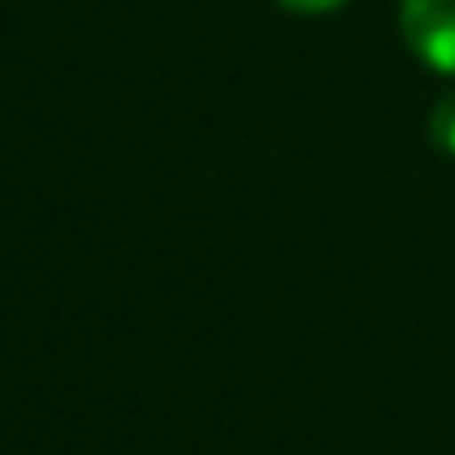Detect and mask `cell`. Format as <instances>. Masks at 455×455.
Instances as JSON below:
<instances>
[{
	"label": "cell",
	"instance_id": "1",
	"mask_svg": "<svg viewBox=\"0 0 455 455\" xmlns=\"http://www.w3.org/2000/svg\"><path fill=\"white\" fill-rule=\"evenodd\" d=\"M402 36L437 76H455V0H402Z\"/></svg>",
	"mask_w": 455,
	"mask_h": 455
},
{
	"label": "cell",
	"instance_id": "2",
	"mask_svg": "<svg viewBox=\"0 0 455 455\" xmlns=\"http://www.w3.org/2000/svg\"><path fill=\"white\" fill-rule=\"evenodd\" d=\"M428 134H433V143H437L446 156H455V94H446V99L437 103V112H433V121H428Z\"/></svg>",
	"mask_w": 455,
	"mask_h": 455
},
{
	"label": "cell",
	"instance_id": "3",
	"mask_svg": "<svg viewBox=\"0 0 455 455\" xmlns=\"http://www.w3.org/2000/svg\"><path fill=\"white\" fill-rule=\"evenodd\" d=\"M277 5L295 14H331V10H344L348 0H277Z\"/></svg>",
	"mask_w": 455,
	"mask_h": 455
}]
</instances>
